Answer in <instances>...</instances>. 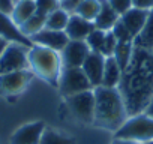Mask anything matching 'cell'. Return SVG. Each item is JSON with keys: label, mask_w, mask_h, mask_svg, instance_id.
<instances>
[{"label": "cell", "mask_w": 153, "mask_h": 144, "mask_svg": "<svg viewBox=\"0 0 153 144\" xmlns=\"http://www.w3.org/2000/svg\"><path fill=\"white\" fill-rule=\"evenodd\" d=\"M117 89L123 96L128 116L144 113L153 98V56L150 51L135 47Z\"/></svg>", "instance_id": "1"}, {"label": "cell", "mask_w": 153, "mask_h": 144, "mask_svg": "<svg viewBox=\"0 0 153 144\" xmlns=\"http://www.w3.org/2000/svg\"><path fill=\"white\" fill-rule=\"evenodd\" d=\"M95 120L93 123L108 131H117L129 117L123 96L119 89L95 87Z\"/></svg>", "instance_id": "2"}, {"label": "cell", "mask_w": 153, "mask_h": 144, "mask_svg": "<svg viewBox=\"0 0 153 144\" xmlns=\"http://www.w3.org/2000/svg\"><path fill=\"white\" fill-rule=\"evenodd\" d=\"M27 59H29V69L35 75L41 77L54 87L59 86V78L63 71L60 53L33 44L29 48Z\"/></svg>", "instance_id": "3"}, {"label": "cell", "mask_w": 153, "mask_h": 144, "mask_svg": "<svg viewBox=\"0 0 153 144\" xmlns=\"http://www.w3.org/2000/svg\"><path fill=\"white\" fill-rule=\"evenodd\" d=\"M116 138H125L137 141L140 144L153 140V119L146 113L134 114L126 119V122L114 132Z\"/></svg>", "instance_id": "4"}, {"label": "cell", "mask_w": 153, "mask_h": 144, "mask_svg": "<svg viewBox=\"0 0 153 144\" xmlns=\"http://www.w3.org/2000/svg\"><path fill=\"white\" fill-rule=\"evenodd\" d=\"M57 87L65 98L93 89L81 68H63Z\"/></svg>", "instance_id": "5"}, {"label": "cell", "mask_w": 153, "mask_h": 144, "mask_svg": "<svg viewBox=\"0 0 153 144\" xmlns=\"http://www.w3.org/2000/svg\"><path fill=\"white\" fill-rule=\"evenodd\" d=\"M27 53H29V47L17 42H9L5 51L2 53V56H0V75L29 69Z\"/></svg>", "instance_id": "6"}, {"label": "cell", "mask_w": 153, "mask_h": 144, "mask_svg": "<svg viewBox=\"0 0 153 144\" xmlns=\"http://www.w3.org/2000/svg\"><path fill=\"white\" fill-rule=\"evenodd\" d=\"M66 105L72 116L83 123H93L95 120V93L86 90L66 98Z\"/></svg>", "instance_id": "7"}, {"label": "cell", "mask_w": 153, "mask_h": 144, "mask_svg": "<svg viewBox=\"0 0 153 144\" xmlns=\"http://www.w3.org/2000/svg\"><path fill=\"white\" fill-rule=\"evenodd\" d=\"M33 72L30 69L15 71L9 74L0 75V95L3 96H14L21 93L33 78Z\"/></svg>", "instance_id": "8"}, {"label": "cell", "mask_w": 153, "mask_h": 144, "mask_svg": "<svg viewBox=\"0 0 153 144\" xmlns=\"http://www.w3.org/2000/svg\"><path fill=\"white\" fill-rule=\"evenodd\" d=\"M89 54L90 48L86 41H69L60 51L62 65L63 68H81Z\"/></svg>", "instance_id": "9"}, {"label": "cell", "mask_w": 153, "mask_h": 144, "mask_svg": "<svg viewBox=\"0 0 153 144\" xmlns=\"http://www.w3.org/2000/svg\"><path fill=\"white\" fill-rule=\"evenodd\" d=\"M30 41L35 45H41V47H45V48H50V50L60 53L66 47V44L69 42V38H68L65 30H51V29L45 27L39 33L32 36Z\"/></svg>", "instance_id": "10"}, {"label": "cell", "mask_w": 153, "mask_h": 144, "mask_svg": "<svg viewBox=\"0 0 153 144\" xmlns=\"http://www.w3.org/2000/svg\"><path fill=\"white\" fill-rule=\"evenodd\" d=\"M45 129L47 126L44 122H32L23 125L12 134L9 144H39Z\"/></svg>", "instance_id": "11"}, {"label": "cell", "mask_w": 153, "mask_h": 144, "mask_svg": "<svg viewBox=\"0 0 153 144\" xmlns=\"http://www.w3.org/2000/svg\"><path fill=\"white\" fill-rule=\"evenodd\" d=\"M104 66H105V56L101 53L90 51L87 59L84 60L81 69L86 74L87 80L90 81L92 87H99L102 83V75H104Z\"/></svg>", "instance_id": "12"}, {"label": "cell", "mask_w": 153, "mask_h": 144, "mask_svg": "<svg viewBox=\"0 0 153 144\" xmlns=\"http://www.w3.org/2000/svg\"><path fill=\"white\" fill-rule=\"evenodd\" d=\"M93 29H95V24L92 21L84 20L83 17L76 15V14H71L65 32L69 41H86Z\"/></svg>", "instance_id": "13"}, {"label": "cell", "mask_w": 153, "mask_h": 144, "mask_svg": "<svg viewBox=\"0 0 153 144\" xmlns=\"http://www.w3.org/2000/svg\"><path fill=\"white\" fill-rule=\"evenodd\" d=\"M0 38L6 39L8 42H17V44L26 45L29 48L33 45V42L21 33L20 27L14 24L11 17L3 12H0Z\"/></svg>", "instance_id": "14"}, {"label": "cell", "mask_w": 153, "mask_h": 144, "mask_svg": "<svg viewBox=\"0 0 153 144\" xmlns=\"http://www.w3.org/2000/svg\"><path fill=\"white\" fill-rule=\"evenodd\" d=\"M147 17H149V11L138 9V8H131L123 15H120V21L128 29V32L132 35V38L135 39L138 36V33L143 30Z\"/></svg>", "instance_id": "15"}, {"label": "cell", "mask_w": 153, "mask_h": 144, "mask_svg": "<svg viewBox=\"0 0 153 144\" xmlns=\"http://www.w3.org/2000/svg\"><path fill=\"white\" fill-rule=\"evenodd\" d=\"M123 71L119 66L117 60L111 57H105V66H104V75H102V83L101 86L110 87V89H117L120 81H122Z\"/></svg>", "instance_id": "16"}, {"label": "cell", "mask_w": 153, "mask_h": 144, "mask_svg": "<svg viewBox=\"0 0 153 144\" xmlns=\"http://www.w3.org/2000/svg\"><path fill=\"white\" fill-rule=\"evenodd\" d=\"M119 18H120V15L110 6V3L107 0H101V11H99L98 17L95 18L93 24L96 29H101L104 32H110V30H113V27L116 26Z\"/></svg>", "instance_id": "17"}, {"label": "cell", "mask_w": 153, "mask_h": 144, "mask_svg": "<svg viewBox=\"0 0 153 144\" xmlns=\"http://www.w3.org/2000/svg\"><path fill=\"white\" fill-rule=\"evenodd\" d=\"M36 12V5L35 0H17V3L14 6V11L11 14V20L14 21L15 26L24 24L32 15Z\"/></svg>", "instance_id": "18"}, {"label": "cell", "mask_w": 153, "mask_h": 144, "mask_svg": "<svg viewBox=\"0 0 153 144\" xmlns=\"http://www.w3.org/2000/svg\"><path fill=\"white\" fill-rule=\"evenodd\" d=\"M134 45L137 48L152 51V48H153V9L149 11L146 24H144L143 30L138 33V36L134 39Z\"/></svg>", "instance_id": "19"}, {"label": "cell", "mask_w": 153, "mask_h": 144, "mask_svg": "<svg viewBox=\"0 0 153 144\" xmlns=\"http://www.w3.org/2000/svg\"><path fill=\"white\" fill-rule=\"evenodd\" d=\"M45 21H47V17L45 15H41L38 12H35V15H32L24 24L20 26V30L21 33L26 36V38H32L35 36L36 33H39L42 29H45Z\"/></svg>", "instance_id": "20"}, {"label": "cell", "mask_w": 153, "mask_h": 144, "mask_svg": "<svg viewBox=\"0 0 153 144\" xmlns=\"http://www.w3.org/2000/svg\"><path fill=\"white\" fill-rule=\"evenodd\" d=\"M134 50H135L134 42H117V47H116V51H114L113 57L117 60L122 71H125L126 66L129 65V62L134 56Z\"/></svg>", "instance_id": "21"}, {"label": "cell", "mask_w": 153, "mask_h": 144, "mask_svg": "<svg viewBox=\"0 0 153 144\" xmlns=\"http://www.w3.org/2000/svg\"><path fill=\"white\" fill-rule=\"evenodd\" d=\"M69 17H71L69 12H66L63 8H57L54 12H51L47 17L45 27L47 29H51V30H65L66 26H68Z\"/></svg>", "instance_id": "22"}, {"label": "cell", "mask_w": 153, "mask_h": 144, "mask_svg": "<svg viewBox=\"0 0 153 144\" xmlns=\"http://www.w3.org/2000/svg\"><path fill=\"white\" fill-rule=\"evenodd\" d=\"M101 11V0H84V2L76 8V11L74 14L83 17L84 20H89V21H95V18L98 17Z\"/></svg>", "instance_id": "23"}, {"label": "cell", "mask_w": 153, "mask_h": 144, "mask_svg": "<svg viewBox=\"0 0 153 144\" xmlns=\"http://www.w3.org/2000/svg\"><path fill=\"white\" fill-rule=\"evenodd\" d=\"M39 144H75V141H74V138H71L59 131L47 128L42 134Z\"/></svg>", "instance_id": "24"}, {"label": "cell", "mask_w": 153, "mask_h": 144, "mask_svg": "<svg viewBox=\"0 0 153 144\" xmlns=\"http://www.w3.org/2000/svg\"><path fill=\"white\" fill-rule=\"evenodd\" d=\"M105 35L107 32L101 30V29H93L90 32V35L87 36L86 42L90 48V51H95V53H101L102 51V47H104V41H105Z\"/></svg>", "instance_id": "25"}, {"label": "cell", "mask_w": 153, "mask_h": 144, "mask_svg": "<svg viewBox=\"0 0 153 144\" xmlns=\"http://www.w3.org/2000/svg\"><path fill=\"white\" fill-rule=\"evenodd\" d=\"M35 5H36V12L45 17H48L57 8H60L59 0H35Z\"/></svg>", "instance_id": "26"}, {"label": "cell", "mask_w": 153, "mask_h": 144, "mask_svg": "<svg viewBox=\"0 0 153 144\" xmlns=\"http://www.w3.org/2000/svg\"><path fill=\"white\" fill-rule=\"evenodd\" d=\"M117 38L113 35V32L110 30V32H107V35H105V41H104V47H102V51H101V54L102 56H105V57H111L113 54H114V51H116V47H117Z\"/></svg>", "instance_id": "27"}, {"label": "cell", "mask_w": 153, "mask_h": 144, "mask_svg": "<svg viewBox=\"0 0 153 144\" xmlns=\"http://www.w3.org/2000/svg\"><path fill=\"white\" fill-rule=\"evenodd\" d=\"M113 35L117 38V41L119 42H134V38H132V35L128 32V29L122 24V21H120V18H119V21L116 23V26L113 27Z\"/></svg>", "instance_id": "28"}, {"label": "cell", "mask_w": 153, "mask_h": 144, "mask_svg": "<svg viewBox=\"0 0 153 144\" xmlns=\"http://www.w3.org/2000/svg\"><path fill=\"white\" fill-rule=\"evenodd\" d=\"M107 2L119 15H123L126 11L132 8V0H107Z\"/></svg>", "instance_id": "29"}, {"label": "cell", "mask_w": 153, "mask_h": 144, "mask_svg": "<svg viewBox=\"0 0 153 144\" xmlns=\"http://www.w3.org/2000/svg\"><path fill=\"white\" fill-rule=\"evenodd\" d=\"M83 2L84 0H63V2L60 3V8H63L69 14H74L76 11V8H78Z\"/></svg>", "instance_id": "30"}, {"label": "cell", "mask_w": 153, "mask_h": 144, "mask_svg": "<svg viewBox=\"0 0 153 144\" xmlns=\"http://www.w3.org/2000/svg\"><path fill=\"white\" fill-rule=\"evenodd\" d=\"M15 3H17V0H0V12H3V14L11 17Z\"/></svg>", "instance_id": "31"}, {"label": "cell", "mask_w": 153, "mask_h": 144, "mask_svg": "<svg viewBox=\"0 0 153 144\" xmlns=\"http://www.w3.org/2000/svg\"><path fill=\"white\" fill-rule=\"evenodd\" d=\"M132 8L150 11L153 9V0H132Z\"/></svg>", "instance_id": "32"}, {"label": "cell", "mask_w": 153, "mask_h": 144, "mask_svg": "<svg viewBox=\"0 0 153 144\" xmlns=\"http://www.w3.org/2000/svg\"><path fill=\"white\" fill-rule=\"evenodd\" d=\"M111 144H140L137 141H131V140H125V138H116L111 141Z\"/></svg>", "instance_id": "33"}, {"label": "cell", "mask_w": 153, "mask_h": 144, "mask_svg": "<svg viewBox=\"0 0 153 144\" xmlns=\"http://www.w3.org/2000/svg\"><path fill=\"white\" fill-rule=\"evenodd\" d=\"M144 113H146L149 117H152V119H153V98H152V101L149 102V105H147V108L144 110Z\"/></svg>", "instance_id": "34"}, {"label": "cell", "mask_w": 153, "mask_h": 144, "mask_svg": "<svg viewBox=\"0 0 153 144\" xmlns=\"http://www.w3.org/2000/svg\"><path fill=\"white\" fill-rule=\"evenodd\" d=\"M9 42L6 41V39H3V38H0V56H2V53L5 51V48H6V45H8Z\"/></svg>", "instance_id": "35"}, {"label": "cell", "mask_w": 153, "mask_h": 144, "mask_svg": "<svg viewBox=\"0 0 153 144\" xmlns=\"http://www.w3.org/2000/svg\"><path fill=\"white\" fill-rule=\"evenodd\" d=\"M143 144H153V140H150V141H147V143H143Z\"/></svg>", "instance_id": "36"}, {"label": "cell", "mask_w": 153, "mask_h": 144, "mask_svg": "<svg viewBox=\"0 0 153 144\" xmlns=\"http://www.w3.org/2000/svg\"><path fill=\"white\" fill-rule=\"evenodd\" d=\"M150 53H152V56H153V48H152V51H150Z\"/></svg>", "instance_id": "37"}, {"label": "cell", "mask_w": 153, "mask_h": 144, "mask_svg": "<svg viewBox=\"0 0 153 144\" xmlns=\"http://www.w3.org/2000/svg\"><path fill=\"white\" fill-rule=\"evenodd\" d=\"M59 2H60V3H62V2H63V0H59Z\"/></svg>", "instance_id": "38"}]
</instances>
